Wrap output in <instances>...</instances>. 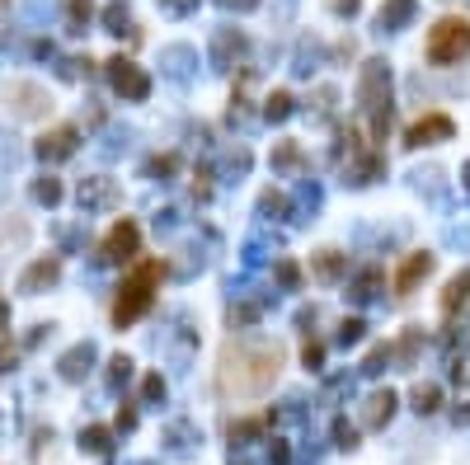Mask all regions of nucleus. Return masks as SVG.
<instances>
[{"label": "nucleus", "mask_w": 470, "mask_h": 465, "mask_svg": "<svg viewBox=\"0 0 470 465\" xmlns=\"http://www.w3.org/2000/svg\"><path fill=\"white\" fill-rule=\"evenodd\" d=\"M283 367V348L268 343V339H231L221 348V367H216V386L221 395H235V400H259L273 391Z\"/></svg>", "instance_id": "f257e3e1"}, {"label": "nucleus", "mask_w": 470, "mask_h": 465, "mask_svg": "<svg viewBox=\"0 0 470 465\" xmlns=\"http://www.w3.org/2000/svg\"><path fill=\"white\" fill-rule=\"evenodd\" d=\"M160 278H165V263H155V259L132 268V278L118 287V301H114V324H118V330H127L132 320H142L151 311V296H155Z\"/></svg>", "instance_id": "f03ea898"}, {"label": "nucleus", "mask_w": 470, "mask_h": 465, "mask_svg": "<svg viewBox=\"0 0 470 465\" xmlns=\"http://www.w3.org/2000/svg\"><path fill=\"white\" fill-rule=\"evenodd\" d=\"M465 52H470V19L447 15L428 29V62L433 66H452V62L465 57Z\"/></svg>", "instance_id": "7ed1b4c3"}, {"label": "nucleus", "mask_w": 470, "mask_h": 465, "mask_svg": "<svg viewBox=\"0 0 470 465\" xmlns=\"http://www.w3.org/2000/svg\"><path fill=\"white\" fill-rule=\"evenodd\" d=\"M108 80H114V90H118L123 99H146V94H151V80H146V71L136 66V62L114 57V62H108Z\"/></svg>", "instance_id": "20e7f679"}, {"label": "nucleus", "mask_w": 470, "mask_h": 465, "mask_svg": "<svg viewBox=\"0 0 470 465\" xmlns=\"http://www.w3.org/2000/svg\"><path fill=\"white\" fill-rule=\"evenodd\" d=\"M136 244H142V231H136L132 222H118L114 231L104 235V259L108 263H127L136 254Z\"/></svg>", "instance_id": "39448f33"}, {"label": "nucleus", "mask_w": 470, "mask_h": 465, "mask_svg": "<svg viewBox=\"0 0 470 465\" xmlns=\"http://www.w3.org/2000/svg\"><path fill=\"white\" fill-rule=\"evenodd\" d=\"M452 132H456V123H452L447 114H428V118H419V123L405 132V142H409V146H433V142H447Z\"/></svg>", "instance_id": "423d86ee"}, {"label": "nucleus", "mask_w": 470, "mask_h": 465, "mask_svg": "<svg viewBox=\"0 0 470 465\" xmlns=\"http://www.w3.org/2000/svg\"><path fill=\"white\" fill-rule=\"evenodd\" d=\"M75 142H80L75 127H52V132L38 136V155H43V160H66V155L75 151Z\"/></svg>", "instance_id": "0eeeda50"}, {"label": "nucleus", "mask_w": 470, "mask_h": 465, "mask_svg": "<svg viewBox=\"0 0 470 465\" xmlns=\"http://www.w3.org/2000/svg\"><path fill=\"white\" fill-rule=\"evenodd\" d=\"M57 278H62V263H57V259H38V263L19 278V292H24V296H38L43 287H52Z\"/></svg>", "instance_id": "6e6552de"}, {"label": "nucleus", "mask_w": 470, "mask_h": 465, "mask_svg": "<svg viewBox=\"0 0 470 465\" xmlns=\"http://www.w3.org/2000/svg\"><path fill=\"white\" fill-rule=\"evenodd\" d=\"M428 272H433V254H409L400 263V272H395V292L400 296L414 292V287H419V278H428Z\"/></svg>", "instance_id": "1a4fd4ad"}, {"label": "nucleus", "mask_w": 470, "mask_h": 465, "mask_svg": "<svg viewBox=\"0 0 470 465\" xmlns=\"http://www.w3.org/2000/svg\"><path fill=\"white\" fill-rule=\"evenodd\" d=\"M409 19H414V0H385L381 15H376V29L381 34H395L400 24H409Z\"/></svg>", "instance_id": "9d476101"}, {"label": "nucleus", "mask_w": 470, "mask_h": 465, "mask_svg": "<svg viewBox=\"0 0 470 465\" xmlns=\"http://www.w3.org/2000/svg\"><path fill=\"white\" fill-rule=\"evenodd\" d=\"M10 99H24V104L15 108V114H24V118H38V114H47V108H52L38 85H10Z\"/></svg>", "instance_id": "9b49d317"}, {"label": "nucleus", "mask_w": 470, "mask_h": 465, "mask_svg": "<svg viewBox=\"0 0 470 465\" xmlns=\"http://www.w3.org/2000/svg\"><path fill=\"white\" fill-rule=\"evenodd\" d=\"M391 414H395V395L391 391H376L367 400V409H363V423L367 428H385V423H391Z\"/></svg>", "instance_id": "f8f14e48"}, {"label": "nucleus", "mask_w": 470, "mask_h": 465, "mask_svg": "<svg viewBox=\"0 0 470 465\" xmlns=\"http://www.w3.org/2000/svg\"><path fill=\"white\" fill-rule=\"evenodd\" d=\"M465 301H470V272H461V278L447 282V292H442V315L452 320V315L465 306Z\"/></svg>", "instance_id": "ddd939ff"}, {"label": "nucleus", "mask_w": 470, "mask_h": 465, "mask_svg": "<svg viewBox=\"0 0 470 465\" xmlns=\"http://www.w3.org/2000/svg\"><path fill=\"white\" fill-rule=\"evenodd\" d=\"M90 362H95V348L80 343V348H71L66 358H62V376H66V381H80V376L90 371Z\"/></svg>", "instance_id": "4468645a"}, {"label": "nucleus", "mask_w": 470, "mask_h": 465, "mask_svg": "<svg viewBox=\"0 0 470 465\" xmlns=\"http://www.w3.org/2000/svg\"><path fill=\"white\" fill-rule=\"evenodd\" d=\"M80 203H85V207L114 203V183H108V179H85V183H80Z\"/></svg>", "instance_id": "2eb2a0df"}, {"label": "nucleus", "mask_w": 470, "mask_h": 465, "mask_svg": "<svg viewBox=\"0 0 470 465\" xmlns=\"http://www.w3.org/2000/svg\"><path fill=\"white\" fill-rule=\"evenodd\" d=\"M80 447H85V451H95V456H108V447H114V432H108V428H85V432H80Z\"/></svg>", "instance_id": "dca6fc26"}, {"label": "nucleus", "mask_w": 470, "mask_h": 465, "mask_svg": "<svg viewBox=\"0 0 470 465\" xmlns=\"http://www.w3.org/2000/svg\"><path fill=\"white\" fill-rule=\"evenodd\" d=\"M437 404H442V391L433 386V381H428V386H419V391H414V409H419V414H433Z\"/></svg>", "instance_id": "f3484780"}, {"label": "nucleus", "mask_w": 470, "mask_h": 465, "mask_svg": "<svg viewBox=\"0 0 470 465\" xmlns=\"http://www.w3.org/2000/svg\"><path fill=\"white\" fill-rule=\"evenodd\" d=\"M329 432H335V447H339V451H353V447H357V428H353L348 419H335V428H329Z\"/></svg>", "instance_id": "a211bd4d"}, {"label": "nucleus", "mask_w": 470, "mask_h": 465, "mask_svg": "<svg viewBox=\"0 0 470 465\" xmlns=\"http://www.w3.org/2000/svg\"><path fill=\"white\" fill-rule=\"evenodd\" d=\"M315 272H320V278H339V272H344V259H339V250H325V254L315 259Z\"/></svg>", "instance_id": "6ab92c4d"}, {"label": "nucleus", "mask_w": 470, "mask_h": 465, "mask_svg": "<svg viewBox=\"0 0 470 465\" xmlns=\"http://www.w3.org/2000/svg\"><path fill=\"white\" fill-rule=\"evenodd\" d=\"M264 114H268V118H287V114H292V94H287V90H278V94H268V104H264Z\"/></svg>", "instance_id": "aec40b11"}, {"label": "nucleus", "mask_w": 470, "mask_h": 465, "mask_svg": "<svg viewBox=\"0 0 470 465\" xmlns=\"http://www.w3.org/2000/svg\"><path fill=\"white\" fill-rule=\"evenodd\" d=\"M34 198H38V203H47V207H52V203H62V183H57V179H38V183H34Z\"/></svg>", "instance_id": "412c9836"}, {"label": "nucleus", "mask_w": 470, "mask_h": 465, "mask_svg": "<svg viewBox=\"0 0 470 465\" xmlns=\"http://www.w3.org/2000/svg\"><path fill=\"white\" fill-rule=\"evenodd\" d=\"M268 428V419H245V423H235L231 428V442H245V437H259Z\"/></svg>", "instance_id": "4be33fe9"}, {"label": "nucleus", "mask_w": 470, "mask_h": 465, "mask_svg": "<svg viewBox=\"0 0 470 465\" xmlns=\"http://www.w3.org/2000/svg\"><path fill=\"white\" fill-rule=\"evenodd\" d=\"M357 339H363V320H344V324H339V343L348 348V343H357Z\"/></svg>", "instance_id": "5701e85b"}, {"label": "nucleus", "mask_w": 470, "mask_h": 465, "mask_svg": "<svg viewBox=\"0 0 470 465\" xmlns=\"http://www.w3.org/2000/svg\"><path fill=\"white\" fill-rule=\"evenodd\" d=\"M301 160V151H296V142H283L278 151H273V165H296Z\"/></svg>", "instance_id": "b1692460"}, {"label": "nucleus", "mask_w": 470, "mask_h": 465, "mask_svg": "<svg viewBox=\"0 0 470 465\" xmlns=\"http://www.w3.org/2000/svg\"><path fill=\"white\" fill-rule=\"evenodd\" d=\"M127 371H132L127 358H114V362H108V381H114V386H118V381H127Z\"/></svg>", "instance_id": "393cba45"}, {"label": "nucleus", "mask_w": 470, "mask_h": 465, "mask_svg": "<svg viewBox=\"0 0 470 465\" xmlns=\"http://www.w3.org/2000/svg\"><path fill=\"white\" fill-rule=\"evenodd\" d=\"M142 395H146V400H165V381H160V376H146Z\"/></svg>", "instance_id": "a878e982"}, {"label": "nucleus", "mask_w": 470, "mask_h": 465, "mask_svg": "<svg viewBox=\"0 0 470 465\" xmlns=\"http://www.w3.org/2000/svg\"><path fill=\"white\" fill-rule=\"evenodd\" d=\"M301 358H306V367H320V362H325V348H320V343H306V348H301Z\"/></svg>", "instance_id": "bb28decb"}, {"label": "nucleus", "mask_w": 470, "mask_h": 465, "mask_svg": "<svg viewBox=\"0 0 470 465\" xmlns=\"http://www.w3.org/2000/svg\"><path fill=\"white\" fill-rule=\"evenodd\" d=\"M385 362H391V348H376L372 358H367V367H363V371H381Z\"/></svg>", "instance_id": "cd10ccee"}, {"label": "nucleus", "mask_w": 470, "mask_h": 465, "mask_svg": "<svg viewBox=\"0 0 470 465\" xmlns=\"http://www.w3.org/2000/svg\"><path fill=\"white\" fill-rule=\"evenodd\" d=\"M264 212H287V198L283 193H264Z\"/></svg>", "instance_id": "c85d7f7f"}, {"label": "nucleus", "mask_w": 470, "mask_h": 465, "mask_svg": "<svg viewBox=\"0 0 470 465\" xmlns=\"http://www.w3.org/2000/svg\"><path fill=\"white\" fill-rule=\"evenodd\" d=\"M118 428H136V414H132V409H118Z\"/></svg>", "instance_id": "c756f323"}, {"label": "nucleus", "mask_w": 470, "mask_h": 465, "mask_svg": "<svg viewBox=\"0 0 470 465\" xmlns=\"http://www.w3.org/2000/svg\"><path fill=\"white\" fill-rule=\"evenodd\" d=\"M456 423H470V395H465V404L456 400Z\"/></svg>", "instance_id": "7c9ffc66"}, {"label": "nucleus", "mask_w": 470, "mask_h": 465, "mask_svg": "<svg viewBox=\"0 0 470 465\" xmlns=\"http://www.w3.org/2000/svg\"><path fill=\"white\" fill-rule=\"evenodd\" d=\"M329 5H335L339 15H353V10H357V0H329Z\"/></svg>", "instance_id": "2f4dec72"}, {"label": "nucleus", "mask_w": 470, "mask_h": 465, "mask_svg": "<svg viewBox=\"0 0 470 465\" xmlns=\"http://www.w3.org/2000/svg\"><path fill=\"white\" fill-rule=\"evenodd\" d=\"M461 179H465V188H470V165H465V170H461Z\"/></svg>", "instance_id": "473e14b6"}]
</instances>
